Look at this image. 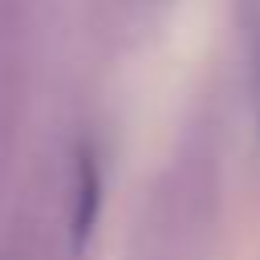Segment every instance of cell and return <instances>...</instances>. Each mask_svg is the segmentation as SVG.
<instances>
[{"label": "cell", "instance_id": "6da1fadb", "mask_svg": "<svg viewBox=\"0 0 260 260\" xmlns=\"http://www.w3.org/2000/svg\"><path fill=\"white\" fill-rule=\"evenodd\" d=\"M98 211H102V175H98L93 154L85 150V154H77V187H73V211H69V252L73 256L89 244Z\"/></svg>", "mask_w": 260, "mask_h": 260}]
</instances>
